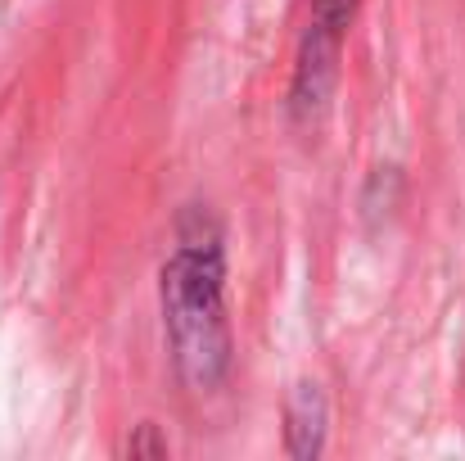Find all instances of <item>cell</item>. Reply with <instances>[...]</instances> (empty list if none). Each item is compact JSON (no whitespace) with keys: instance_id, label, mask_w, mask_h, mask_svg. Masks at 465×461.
Returning a JSON list of instances; mask_svg holds the SVG:
<instances>
[{"instance_id":"1","label":"cell","mask_w":465,"mask_h":461,"mask_svg":"<svg viewBox=\"0 0 465 461\" xmlns=\"http://www.w3.org/2000/svg\"><path fill=\"white\" fill-rule=\"evenodd\" d=\"M158 295L176 376L190 389H217L231 371L226 258L222 236L203 213H190L181 222V249L163 263Z\"/></svg>"},{"instance_id":"4","label":"cell","mask_w":465,"mask_h":461,"mask_svg":"<svg viewBox=\"0 0 465 461\" xmlns=\"http://www.w3.org/2000/svg\"><path fill=\"white\" fill-rule=\"evenodd\" d=\"M357 5L361 0H312V27H325V32H334V36H348V23H352V14H357Z\"/></svg>"},{"instance_id":"5","label":"cell","mask_w":465,"mask_h":461,"mask_svg":"<svg viewBox=\"0 0 465 461\" xmlns=\"http://www.w3.org/2000/svg\"><path fill=\"white\" fill-rule=\"evenodd\" d=\"M127 453H132V457H141V453H150V457H167V444L154 439V426H141V439H132V444H127Z\"/></svg>"},{"instance_id":"2","label":"cell","mask_w":465,"mask_h":461,"mask_svg":"<svg viewBox=\"0 0 465 461\" xmlns=\"http://www.w3.org/2000/svg\"><path fill=\"white\" fill-rule=\"evenodd\" d=\"M339 55H343V36L312 27L303 32L299 45V64H294V86H290V114L294 118H316L339 82Z\"/></svg>"},{"instance_id":"3","label":"cell","mask_w":465,"mask_h":461,"mask_svg":"<svg viewBox=\"0 0 465 461\" xmlns=\"http://www.w3.org/2000/svg\"><path fill=\"white\" fill-rule=\"evenodd\" d=\"M330 430V403L316 380H299L285 398V453L299 461H312L325 453Z\"/></svg>"}]
</instances>
